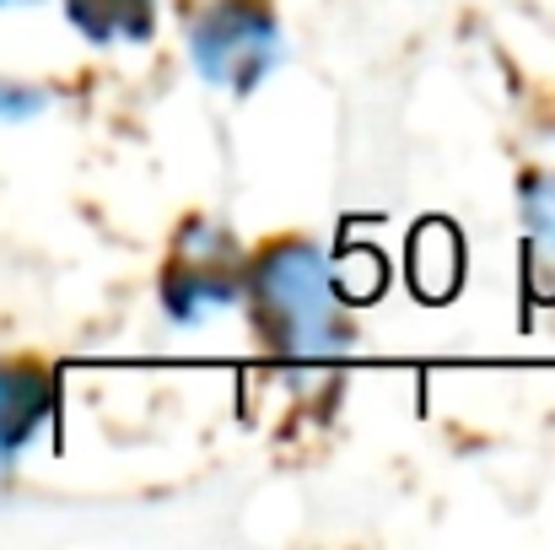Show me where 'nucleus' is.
<instances>
[{
    "mask_svg": "<svg viewBox=\"0 0 555 550\" xmlns=\"http://www.w3.org/2000/svg\"><path fill=\"white\" fill-rule=\"evenodd\" d=\"M60 11L98 49L152 43V33H157V0H60Z\"/></svg>",
    "mask_w": 555,
    "mask_h": 550,
    "instance_id": "5",
    "label": "nucleus"
},
{
    "mask_svg": "<svg viewBox=\"0 0 555 550\" xmlns=\"http://www.w3.org/2000/svg\"><path fill=\"white\" fill-rule=\"evenodd\" d=\"M54 405H60L54 367L38 357H0V475L54 421Z\"/></svg>",
    "mask_w": 555,
    "mask_h": 550,
    "instance_id": "4",
    "label": "nucleus"
},
{
    "mask_svg": "<svg viewBox=\"0 0 555 550\" xmlns=\"http://www.w3.org/2000/svg\"><path fill=\"white\" fill-rule=\"evenodd\" d=\"M0 5H33V0H0Z\"/></svg>",
    "mask_w": 555,
    "mask_h": 550,
    "instance_id": "8",
    "label": "nucleus"
},
{
    "mask_svg": "<svg viewBox=\"0 0 555 550\" xmlns=\"http://www.w3.org/2000/svg\"><path fill=\"white\" fill-rule=\"evenodd\" d=\"M254 341L281 367H324L340 362L357 346L351 292L330 248L308 232H275L248 248L243 297Z\"/></svg>",
    "mask_w": 555,
    "mask_h": 550,
    "instance_id": "1",
    "label": "nucleus"
},
{
    "mask_svg": "<svg viewBox=\"0 0 555 550\" xmlns=\"http://www.w3.org/2000/svg\"><path fill=\"white\" fill-rule=\"evenodd\" d=\"M243 270H248L243 238L221 216L189 210L168 238V254H163V270H157V303L179 330H199V324L237 308Z\"/></svg>",
    "mask_w": 555,
    "mask_h": 550,
    "instance_id": "3",
    "label": "nucleus"
},
{
    "mask_svg": "<svg viewBox=\"0 0 555 550\" xmlns=\"http://www.w3.org/2000/svg\"><path fill=\"white\" fill-rule=\"evenodd\" d=\"M518 210H524V232H529V259L555 254V174L551 168H529L518 179Z\"/></svg>",
    "mask_w": 555,
    "mask_h": 550,
    "instance_id": "6",
    "label": "nucleus"
},
{
    "mask_svg": "<svg viewBox=\"0 0 555 550\" xmlns=\"http://www.w3.org/2000/svg\"><path fill=\"white\" fill-rule=\"evenodd\" d=\"M49 103H54L49 87H38V81H16V76H0V125H27V119H38Z\"/></svg>",
    "mask_w": 555,
    "mask_h": 550,
    "instance_id": "7",
    "label": "nucleus"
},
{
    "mask_svg": "<svg viewBox=\"0 0 555 550\" xmlns=\"http://www.w3.org/2000/svg\"><path fill=\"white\" fill-rule=\"evenodd\" d=\"M184 49L199 81L248 98L281 65L286 33L275 0H179Z\"/></svg>",
    "mask_w": 555,
    "mask_h": 550,
    "instance_id": "2",
    "label": "nucleus"
}]
</instances>
